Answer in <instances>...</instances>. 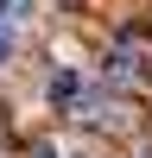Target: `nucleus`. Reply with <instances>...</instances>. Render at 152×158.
I'll return each instance as SVG.
<instances>
[{
	"label": "nucleus",
	"instance_id": "nucleus-3",
	"mask_svg": "<svg viewBox=\"0 0 152 158\" xmlns=\"http://www.w3.org/2000/svg\"><path fill=\"white\" fill-rule=\"evenodd\" d=\"M6 57H13V32L0 25V63H6Z\"/></svg>",
	"mask_w": 152,
	"mask_h": 158
},
{
	"label": "nucleus",
	"instance_id": "nucleus-4",
	"mask_svg": "<svg viewBox=\"0 0 152 158\" xmlns=\"http://www.w3.org/2000/svg\"><path fill=\"white\" fill-rule=\"evenodd\" d=\"M32 158H57V146H32Z\"/></svg>",
	"mask_w": 152,
	"mask_h": 158
},
{
	"label": "nucleus",
	"instance_id": "nucleus-2",
	"mask_svg": "<svg viewBox=\"0 0 152 158\" xmlns=\"http://www.w3.org/2000/svg\"><path fill=\"white\" fill-rule=\"evenodd\" d=\"M19 13H25V0H0V25H6V19H19Z\"/></svg>",
	"mask_w": 152,
	"mask_h": 158
},
{
	"label": "nucleus",
	"instance_id": "nucleus-1",
	"mask_svg": "<svg viewBox=\"0 0 152 158\" xmlns=\"http://www.w3.org/2000/svg\"><path fill=\"white\" fill-rule=\"evenodd\" d=\"M101 82H114V89H146V82H152V51L139 44V38H120V44L108 51V63H101Z\"/></svg>",
	"mask_w": 152,
	"mask_h": 158
}]
</instances>
